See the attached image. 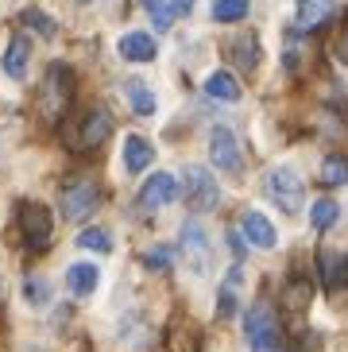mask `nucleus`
Listing matches in <instances>:
<instances>
[{"instance_id": "nucleus-1", "label": "nucleus", "mask_w": 348, "mask_h": 352, "mask_svg": "<svg viewBox=\"0 0 348 352\" xmlns=\"http://www.w3.org/2000/svg\"><path fill=\"white\" fill-rule=\"evenodd\" d=\"M244 337L252 352H283V329H279V314L271 302H256L244 314Z\"/></svg>"}, {"instance_id": "nucleus-2", "label": "nucleus", "mask_w": 348, "mask_h": 352, "mask_svg": "<svg viewBox=\"0 0 348 352\" xmlns=\"http://www.w3.org/2000/svg\"><path fill=\"white\" fill-rule=\"evenodd\" d=\"M178 190H182L186 206L194 209V213H209V209H217V201H221V186H217V178H213L209 166H186Z\"/></svg>"}, {"instance_id": "nucleus-3", "label": "nucleus", "mask_w": 348, "mask_h": 352, "mask_svg": "<svg viewBox=\"0 0 348 352\" xmlns=\"http://www.w3.org/2000/svg\"><path fill=\"white\" fill-rule=\"evenodd\" d=\"M263 186H267V197H271L283 213H298V209H302L306 186H302V175H298L294 166H275V170L267 175Z\"/></svg>"}, {"instance_id": "nucleus-4", "label": "nucleus", "mask_w": 348, "mask_h": 352, "mask_svg": "<svg viewBox=\"0 0 348 352\" xmlns=\"http://www.w3.org/2000/svg\"><path fill=\"white\" fill-rule=\"evenodd\" d=\"M70 109V70L66 66H51L39 85V113L47 120H58Z\"/></svg>"}, {"instance_id": "nucleus-5", "label": "nucleus", "mask_w": 348, "mask_h": 352, "mask_svg": "<svg viewBox=\"0 0 348 352\" xmlns=\"http://www.w3.org/2000/svg\"><path fill=\"white\" fill-rule=\"evenodd\" d=\"M97 201H101V190H97L93 178H74V182H66L62 194H58L62 217H70V221H85L93 209H97Z\"/></svg>"}, {"instance_id": "nucleus-6", "label": "nucleus", "mask_w": 348, "mask_h": 352, "mask_svg": "<svg viewBox=\"0 0 348 352\" xmlns=\"http://www.w3.org/2000/svg\"><path fill=\"white\" fill-rule=\"evenodd\" d=\"M182 259L190 275H205L209 271V259H213V244H209V232H205L197 221L182 225Z\"/></svg>"}, {"instance_id": "nucleus-7", "label": "nucleus", "mask_w": 348, "mask_h": 352, "mask_svg": "<svg viewBox=\"0 0 348 352\" xmlns=\"http://www.w3.org/2000/svg\"><path fill=\"white\" fill-rule=\"evenodd\" d=\"M209 163L217 170H225V175H236L240 166H244V155H240V144H236V132L232 128H213L209 132Z\"/></svg>"}, {"instance_id": "nucleus-8", "label": "nucleus", "mask_w": 348, "mask_h": 352, "mask_svg": "<svg viewBox=\"0 0 348 352\" xmlns=\"http://www.w3.org/2000/svg\"><path fill=\"white\" fill-rule=\"evenodd\" d=\"M20 228H23V240H28L35 252L47 248L51 236H54V221H51V213H47L39 201H23L20 206Z\"/></svg>"}, {"instance_id": "nucleus-9", "label": "nucleus", "mask_w": 348, "mask_h": 352, "mask_svg": "<svg viewBox=\"0 0 348 352\" xmlns=\"http://www.w3.org/2000/svg\"><path fill=\"white\" fill-rule=\"evenodd\" d=\"M178 197H182L178 178L166 175V170H159V175H151L144 182V190H140V206L144 209H166L171 201H178Z\"/></svg>"}, {"instance_id": "nucleus-10", "label": "nucleus", "mask_w": 348, "mask_h": 352, "mask_svg": "<svg viewBox=\"0 0 348 352\" xmlns=\"http://www.w3.org/2000/svg\"><path fill=\"white\" fill-rule=\"evenodd\" d=\"M240 236L248 240V244H256V248H275L279 244V228L271 225V217L267 213H259V209H248L244 217H240Z\"/></svg>"}, {"instance_id": "nucleus-11", "label": "nucleus", "mask_w": 348, "mask_h": 352, "mask_svg": "<svg viewBox=\"0 0 348 352\" xmlns=\"http://www.w3.org/2000/svg\"><path fill=\"white\" fill-rule=\"evenodd\" d=\"M151 163H155V147L147 144L144 135H124V147H120L124 175H144Z\"/></svg>"}, {"instance_id": "nucleus-12", "label": "nucleus", "mask_w": 348, "mask_h": 352, "mask_svg": "<svg viewBox=\"0 0 348 352\" xmlns=\"http://www.w3.org/2000/svg\"><path fill=\"white\" fill-rule=\"evenodd\" d=\"M97 287H101L97 263H70V267H66V290H70L74 298H89Z\"/></svg>"}, {"instance_id": "nucleus-13", "label": "nucleus", "mask_w": 348, "mask_h": 352, "mask_svg": "<svg viewBox=\"0 0 348 352\" xmlns=\"http://www.w3.org/2000/svg\"><path fill=\"white\" fill-rule=\"evenodd\" d=\"M116 51H120L124 63H151L155 54H159V47H155V39L147 32H128L116 43Z\"/></svg>"}, {"instance_id": "nucleus-14", "label": "nucleus", "mask_w": 348, "mask_h": 352, "mask_svg": "<svg viewBox=\"0 0 348 352\" xmlns=\"http://www.w3.org/2000/svg\"><path fill=\"white\" fill-rule=\"evenodd\" d=\"M109 132H113L109 113H105V109H89V113H85V124H82V135L74 140V147H97V144H105Z\"/></svg>"}, {"instance_id": "nucleus-15", "label": "nucleus", "mask_w": 348, "mask_h": 352, "mask_svg": "<svg viewBox=\"0 0 348 352\" xmlns=\"http://www.w3.org/2000/svg\"><path fill=\"white\" fill-rule=\"evenodd\" d=\"M28 63H31V39L28 35H16V39L8 43V51H4V74H8V78H16V82H20L23 74H28Z\"/></svg>"}, {"instance_id": "nucleus-16", "label": "nucleus", "mask_w": 348, "mask_h": 352, "mask_svg": "<svg viewBox=\"0 0 348 352\" xmlns=\"http://www.w3.org/2000/svg\"><path fill=\"white\" fill-rule=\"evenodd\" d=\"M333 12V0H294V16H298V28L302 32H314L329 20Z\"/></svg>"}, {"instance_id": "nucleus-17", "label": "nucleus", "mask_w": 348, "mask_h": 352, "mask_svg": "<svg viewBox=\"0 0 348 352\" xmlns=\"http://www.w3.org/2000/svg\"><path fill=\"white\" fill-rule=\"evenodd\" d=\"M318 267H321V283L329 290H340L348 283V256H340V252H321Z\"/></svg>"}, {"instance_id": "nucleus-18", "label": "nucleus", "mask_w": 348, "mask_h": 352, "mask_svg": "<svg viewBox=\"0 0 348 352\" xmlns=\"http://www.w3.org/2000/svg\"><path fill=\"white\" fill-rule=\"evenodd\" d=\"M124 97H128V104H132L135 116H155V109H159V101H155V89H147L140 78L124 82Z\"/></svg>"}, {"instance_id": "nucleus-19", "label": "nucleus", "mask_w": 348, "mask_h": 352, "mask_svg": "<svg viewBox=\"0 0 348 352\" xmlns=\"http://www.w3.org/2000/svg\"><path fill=\"white\" fill-rule=\"evenodd\" d=\"M205 94L213 97V101H240V82L228 70H213L205 78Z\"/></svg>"}, {"instance_id": "nucleus-20", "label": "nucleus", "mask_w": 348, "mask_h": 352, "mask_svg": "<svg viewBox=\"0 0 348 352\" xmlns=\"http://www.w3.org/2000/svg\"><path fill=\"white\" fill-rule=\"evenodd\" d=\"M228 58H232L240 70H256V63H259V43H256V35H236V39L228 43Z\"/></svg>"}, {"instance_id": "nucleus-21", "label": "nucleus", "mask_w": 348, "mask_h": 352, "mask_svg": "<svg viewBox=\"0 0 348 352\" xmlns=\"http://www.w3.org/2000/svg\"><path fill=\"white\" fill-rule=\"evenodd\" d=\"M240 279H244V271H240V263H236V267L228 271V279L221 283V302H217V318L221 321L236 314V287H240Z\"/></svg>"}, {"instance_id": "nucleus-22", "label": "nucleus", "mask_w": 348, "mask_h": 352, "mask_svg": "<svg viewBox=\"0 0 348 352\" xmlns=\"http://www.w3.org/2000/svg\"><path fill=\"white\" fill-rule=\"evenodd\" d=\"M78 248L97 252V256H109V252H113V236H109L105 228H85V232H78Z\"/></svg>"}, {"instance_id": "nucleus-23", "label": "nucleus", "mask_w": 348, "mask_h": 352, "mask_svg": "<svg viewBox=\"0 0 348 352\" xmlns=\"http://www.w3.org/2000/svg\"><path fill=\"white\" fill-rule=\"evenodd\" d=\"M321 182H325V186H345L348 182V159L329 155L325 163H321Z\"/></svg>"}, {"instance_id": "nucleus-24", "label": "nucleus", "mask_w": 348, "mask_h": 352, "mask_svg": "<svg viewBox=\"0 0 348 352\" xmlns=\"http://www.w3.org/2000/svg\"><path fill=\"white\" fill-rule=\"evenodd\" d=\"M248 16V0H213V20L217 23H236Z\"/></svg>"}, {"instance_id": "nucleus-25", "label": "nucleus", "mask_w": 348, "mask_h": 352, "mask_svg": "<svg viewBox=\"0 0 348 352\" xmlns=\"http://www.w3.org/2000/svg\"><path fill=\"white\" fill-rule=\"evenodd\" d=\"M337 201H333V197H318V201H314V209H309V225L314 228H329L333 225V221H337Z\"/></svg>"}, {"instance_id": "nucleus-26", "label": "nucleus", "mask_w": 348, "mask_h": 352, "mask_svg": "<svg viewBox=\"0 0 348 352\" xmlns=\"http://www.w3.org/2000/svg\"><path fill=\"white\" fill-rule=\"evenodd\" d=\"M140 4H144V12L151 16L155 32H166V28H171L174 12H171V4H166V0H140Z\"/></svg>"}, {"instance_id": "nucleus-27", "label": "nucleus", "mask_w": 348, "mask_h": 352, "mask_svg": "<svg viewBox=\"0 0 348 352\" xmlns=\"http://www.w3.org/2000/svg\"><path fill=\"white\" fill-rule=\"evenodd\" d=\"M23 298H28L31 306H47V302H51V283L43 279V275L28 279V283H23Z\"/></svg>"}, {"instance_id": "nucleus-28", "label": "nucleus", "mask_w": 348, "mask_h": 352, "mask_svg": "<svg viewBox=\"0 0 348 352\" xmlns=\"http://www.w3.org/2000/svg\"><path fill=\"white\" fill-rule=\"evenodd\" d=\"M23 23H31V28H35L39 35H47V39L58 32V28H54V20H51V16H43L39 8H28V12H23Z\"/></svg>"}, {"instance_id": "nucleus-29", "label": "nucleus", "mask_w": 348, "mask_h": 352, "mask_svg": "<svg viewBox=\"0 0 348 352\" xmlns=\"http://www.w3.org/2000/svg\"><path fill=\"white\" fill-rule=\"evenodd\" d=\"M171 259H174V248L159 244V248H151V252L144 256V263H147L151 271H166V267H171Z\"/></svg>"}, {"instance_id": "nucleus-30", "label": "nucleus", "mask_w": 348, "mask_h": 352, "mask_svg": "<svg viewBox=\"0 0 348 352\" xmlns=\"http://www.w3.org/2000/svg\"><path fill=\"white\" fill-rule=\"evenodd\" d=\"M337 58L348 66V23H345V32H340V39H337Z\"/></svg>"}, {"instance_id": "nucleus-31", "label": "nucleus", "mask_w": 348, "mask_h": 352, "mask_svg": "<svg viewBox=\"0 0 348 352\" xmlns=\"http://www.w3.org/2000/svg\"><path fill=\"white\" fill-rule=\"evenodd\" d=\"M171 12L174 16H190L194 12V0H171Z\"/></svg>"}]
</instances>
